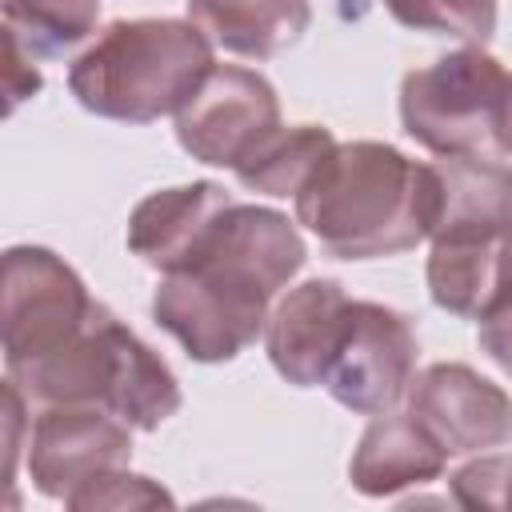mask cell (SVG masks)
I'll return each mask as SVG.
<instances>
[{"instance_id": "277c9868", "label": "cell", "mask_w": 512, "mask_h": 512, "mask_svg": "<svg viewBox=\"0 0 512 512\" xmlns=\"http://www.w3.org/2000/svg\"><path fill=\"white\" fill-rule=\"evenodd\" d=\"M24 400L96 404L136 432H156L180 408V380L108 304H96L88 328L52 360L8 376Z\"/></svg>"}, {"instance_id": "7402d4cb", "label": "cell", "mask_w": 512, "mask_h": 512, "mask_svg": "<svg viewBox=\"0 0 512 512\" xmlns=\"http://www.w3.org/2000/svg\"><path fill=\"white\" fill-rule=\"evenodd\" d=\"M496 148L512 152V80H508V92H504V104H500V120H496Z\"/></svg>"}, {"instance_id": "44dd1931", "label": "cell", "mask_w": 512, "mask_h": 512, "mask_svg": "<svg viewBox=\"0 0 512 512\" xmlns=\"http://www.w3.org/2000/svg\"><path fill=\"white\" fill-rule=\"evenodd\" d=\"M500 308H512V232L504 240V252H500V276H496V296H492V308L488 312H500ZM484 312V316H488ZM480 316V320H484Z\"/></svg>"}, {"instance_id": "d6986e66", "label": "cell", "mask_w": 512, "mask_h": 512, "mask_svg": "<svg viewBox=\"0 0 512 512\" xmlns=\"http://www.w3.org/2000/svg\"><path fill=\"white\" fill-rule=\"evenodd\" d=\"M452 504L460 508H500L512 512V452L476 456L448 476Z\"/></svg>"}, {"instance_id": "8992f818", "label": "cell", "mask_w": 512, "mask_h": 512, "mask_svg": "<svg viewBox=\"0 0 512 512\" xmlns=\"http://www.w3.org/2000/svg\"><path fill=\"white\" fill-rule=\"evenodd\" d=\"M100 300L88 296L72 264L52 248L16 244L4 252L0 344L8 376H20L64 352L92 320Z\"/></svg>"}, {"instance_id": "4fadbf2b", "label": "cell", "mask_w": 512, "mask_h": 512, "mask_svg": "<svg viewBox=\"0 0 512 512\" xmlns=\"http://www.w3.org/2000/svg\"><path fill=\"white\" fill-rule=\"evenodd\" d=\"M448 452L412 420V412H376L348 460V480L364 496H396L444 476Z\"/></svg>"}, {"instance_id": "7a4b0ae2", "label": "cell", "mask_w": 512, "mask_h": 512, "mask_svg": "<svg viewBox=\"0 0 512 512\" xmlns=\"http://www.w3.org/2000/svg\"><path fill=\"white\" fill-rule=\"evenodd\" d=\"M296 224L336 260L400 256L432 236L440 176L384 140L336 144L292 196Z\"/></svg>"}, {"instance_id": "5bb4252c", "label": "cell", "mask_w": 512, "mask_h": 512, "mask_svg": "<svg viewBox=\"0 0 512 512\" xmlns=\"http://www.w3.org/2000/svg\"><path fill=\"white\" fill-rule=\"evenodd\" d=\"M188 20L208 32L212 44L248 60H272L300 44L312 24L308 0H188Z\"/></svg>"}, {"instance_id": "ffe728a7", "label": "cell", "mask_w": 512, "mask_h": 512, "mask_svg": "<svg viewBox=\"0 0 512 512\" xmlns=\"http://www.w3.org/2000/svg\"><path fill=\"white\" fill-rule=\"evenodd\" d=\"M40 84H44V80H40V72H36V60H32L12 36H4V88H8V112H16L20 100L36 96Z\"/></svg>"}, {"instance_id": "6da1fadb", "label": "cell", "mask_w": 512, "mask_h": 512, "mask_svg": "<svg viewBox=\"0 0 512 512\" xmlns=\"http://www.w3.org/2000/svg\"><path fill=\"white\" fill-rule=\"evenodd\" d=\"M304 260V236L284 212L232 200L188 260L160 272L152 320L200 364L236 360L264 332L272 296Z\"/></svg>"}, {"instance_id": "2e32d148", "label": "cell", "mask_w": 512, "mask_h": 512, "mask_svg": "<svg viewBox=\"0 0 512 512\" xmlns=\"http://www.w3.org/2000/svg\"><path fill=\"white\" fill-rule=\"evenodd\" d=\"M4 36H12L32 60L72 52L96 32L100 0H0Z\"/></svg>"}, {"instance_id": "ac0fdd59", "label": "cell", "mask_w": 512, "mask_h": 512, "mask_svg": "<svg viewBox=\"0 0 512 512\" xmlns=\"http://www.w3.org/2000/svg\"><path fill=\"white\" fill-rule=\"evenodd\" d=\"M64 504L76 508V512H124V508H160V504L172 508L176 500L152 476H136L124 464V468H108V472L92 476Z\"/></svg>"}, {"instance_id": "7c38bea8", "label": "cell", "mask_w": 512, "mask_h": 512, "mask_svg": "<svg viewBox=\"0 0 512 512\" xmlns=\"http://www.w3.org/2000/svg\"><path fill=\"white\" fill-rule=\"evenodd\" d=\"M236 196L224 192L216 180H192L176 188H160L144 196L128 216V248L160 268L172 272L188 260V252L200 244V236L212 228V220L232 204Z\"/></svg>"}, {"instance_id": "3957f363", "label": "cell", "mask_w": 512, "mask_h": 512, "mask_svg": "<svg viewBox=\"0 0 512 512\" xmlns=\"http://www.w3.org/2000/svg\"><path fill=\"white\" fill-rule=\"evenodd\" d=\"M212 68V40L200 24L140 16L112 20L72 60L68 88L80 108L104 120L152 124L160 116H176Z\"/></svg>"}, {"instance_id": "52a82bcc", "label": "cell", "mask_w": 512, "mask_h": 512, "mask_svg": "<svg viewBox=\"0 0 512 512\" xmlns=\"http://www.w3.org/2000/svg\"><path fill=\"white\" fill-rule=\"evenodd\" d=\"M416 352L420 340L404 312L376 300H348V320L324 388L340 408L356 416L388 412L412 384Z\"/></svg>"}, {"instance_id": "9c48e42d", "label": "cell", "mask_w": 512, "mask_h": 512, "mask_svg": "<svg viewBox=\"0 0 512 512\" xmlns=\"http://www.w3.org/2000/svg\"><path fill=\"white\" fill-rule=\"evenodd\" d=\"M132 460V428L96 404H48L28 436V476L48 500H68L80 484Z\"/></svg>"}, {"instance_id": "8fae6325", "label": "cell", "mask_w": 512, "mask_h": 512, "mask_svg": "<svg viewBox=\"0 0 512 512\" xmlns=\"http://www.w3.org/2000/svg\"><path fill=\"white\" fill-rule=\"evenodd\" d=\"M348 320V292L340 280L312 276L296 284L264 324V352L272 368L296 388H324Z\"/></svg>"}, {"instance_id": "e0dca14e", "label": "cell", "mask_w": 512, "mask_h": 512, "mask_svg": "<svg viewBox=\"0 0 512 512\" xmlns=\"http://www.w3.org/2000/svg\"><path fill=\"white\" fill-rule=\"evenodd\" d=\"M384 8L404 28L456 36L464 44H484L496 32V0H384Z\"/></svg>"}, {"instance_id": "5b68a950", "label": "cell", "mask_w": 512, "mask_h": 512, "mask_svg": "<svg viewBox=\"0 0 512 512\" xmlns=\"http://www.w3.org/2000/svg\"><path fill=\"white\" fill-rule=\"evenodd\" d=\"M508 72L480 44H464L400 80V124L436 156H480L496 144Z\"/></svg>"}, {"instance_id": "ba28073f", "label": "cell", "mask_w": 512, "mask_h": 512, "mask_svg": "<svg viewBox=\"0 0 512 512\" xmlns=\"http://www.w3.org/2000/svg\"><path fill=\"white\" fill-rule=\"evenodd\" d=\"M280 128L276 88L240 64H216L176 112L180 148L212 168H236L268 132Z\"/></svg>"}, {"instance_id": "9a60e30c", "label": "cell", "mask_w": 512, "mask_h": 512, "mask_svg": "<svg viewBox=\"0 0 512 512\" xmlns=\"http://www.w3.org/2000/svg\"><path fill=\"white\" fill-rule=\"evenodd\" d=\"M332 148H336V136L328 128H320V124H292V128L280 124L232 172L248 192L296 196Z\"/></svg>"}, {"instance_id": "30bf717a", "label": "cell", "mask_w": 512, "mask_h": 512, "mask_svg": "<svg viewBox=\"0 0 512 512\" xmlns=\"http://www.w3.org/2000/svg\"><path fill=\"white\" fill-rule=\"evenodd\" d=\"M404 396L412 420L448 456L512 444V396L460 360L428 364L412 376Z\"/></svg>"}]
</instances>
